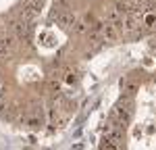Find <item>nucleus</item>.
<instances>
[{
    "mask_svg": "<svg viewBox=\"0 0 156 150\" xmlns=\"http://www.w3.org/2000/svg\"><path fill=\"white\" fill-rule=\"evenodd\" d=\"M121 36V29L117 27V25H112V23H104V29H102V40L104 42H117Z\"/></svg>",
    "mask_w": 156,
    "mask_h": 150,
    "instance_id": "obj_2",
    "label": "nucleus"
},
{
    "mask_svg": "<svg viewBox=\"0 0 156 150\" xmlns=\"http://www.w3.org/2000/svg\"><path fill=\"white\" fill-rule=\"evenodd\" d=\"M75 31H79V34L85 31V23H75Z\"/></svg>",
    "mask_w": 156,
    "mask_h": 150,
    "instance_id": "obj_6",
    "label": "nucleus"
},
{
    "mask_svg": "<svg viewBox=\"0 0 156 150\" xmlns=\"http://www.w3.org/2000/svg\"><path fill=\"white\" fill-rule=\"evenodd\" d=\"M144 23H146V25H150V27H152V25L156 23V17H154V15H152V12H148V15H146V17H144Z\"/></svg>",
    "mask_w": 156,
    "mask_h": 150,
    "instance_id": "obj_4",
    "label": "nucleus"
},
{
    "mask_svg": "<svg viewBox=\"0 0 156 150\" xmlns=\"http://www.w3.org/2000/svg\"><path fill=\"white\" fill-rule=\"evenodd\" d=\"M4 94H6V84H4V79H0V100L4 98Z\"/></svg>",
    "mask_w": 156,
    "mask_h": 150,
    "instance_id": "obj_5",
    "label": "nucleus"
},
{
    "mask_svg": "<svg viewBox=\"0 0 156 150\" xmlns=\"http://www.w3.org/2000/svg\"><path fill=\"white\" fill-rule=\"evenodd\" d=\"M121 88H123L125 96H133L135 90H137V84H135V81H129V79H125V81H121Z\"/></svg>",
    "mask_w": 156,
    "mask_h": 150,
    "instance_id": "obj_3",
    "label": "nucleus"
},
{
    "mask_svg": "<svg viewBox=\"0 0 156 150\" xmlns=\"http://www.w3.org/2000/svg\"><path fill=\"white\" fill-rule=\"evenodd\" d=\"M67 81H69V84H73V81H75V75H73L71 71H67Z\"/></svg>",
    "mask_w": 156,
    "mask_h": 150,
    "instance_id": "obj_7",
    "label": "nucleus"
},
{
    "mask_svg": "<svg viewBox=\"0 0 156 150\" xmlns=\"http://www.w3.org/2000/svg\"><path fill=\"white\" fill-rule=\"evenodd\" d=\"M9 29H11V34H15L17 38H29V23H27V19H15L9 23Z\"/></svg>",
    "mask_w": 156,
    "mask_h": 150,
    "instance_id": "obj_1",
    "label": "nucleus"
}]
</instances>
